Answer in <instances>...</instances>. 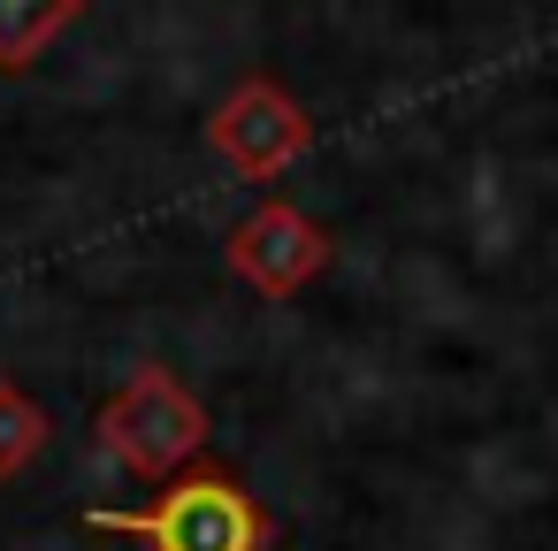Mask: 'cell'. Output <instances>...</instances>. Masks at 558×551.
Returning <instances> with one entry per match:
<instances>
[{
  "mask_svg": "<svg viewBox=\"0 0 558 551\" xmlns=\"http://www.w3.org/2000/svg\"><path fill=\"white\" fill-rule=\"evenodd\" d=\"M85 528L100 536H138L146 551H268L276 543V520L253 505V490L222 467H184L177 482H161L146 505L131 513H108L93 505Z\"/></svg>",
  "mask_w": 558,
  "mask_h": 551,
  "instance_id": "cell-1",
  "label": "cell"
},
{
  "mask_svg": "<svg viewBox=\"0 0 558 551\" xmlns=\"http://www.w3.org/2000/svg\"><path fill=\"white\" fill-rule=\"evenodd\" d=\"M100 452L123 467V475H138V482H177L192 459H199V444H207V406L184 391V375L177 368H131L123 375V391L100 406Z\"/></svg>",
  "mask_w": 558,
  "mask_h": 551,
  "instance_id": "cell-2",
  "label": "cell"
},
{
  "mask_svg": "<svg viewBox=\"0 0 558 551\" xmlns=\"http://www.w3.org/2000/svg\"><path fill=\"white\" fill-rule=\"evenodd\" d=\"M207 146L245 177V184H276L306 146H314V123L306 108L276 85V77H245L222 93V108L207 116Z\"/></svg>",
  "mask_w": 558,
  "mask_h": 551,
  "instance_id": "cell-3",
  "label": "cell"
},
{
  "mask_svg": "<svg viewBox=\"0 0 558 551\" xmlns=\"http://www.w3.org/2000/svg\"><path fill=\"white\" fill-rule=\"evenodd\" d=\"M230 268H238L253 291H268V299H299V291L329 268V230H322L306 207H291V200H260V207L230 230Z\"/></svg>",
  "mask_w": 558,
  "mask_h": 551,
  "instance_id": "cell-4",
  "label": "cell"
},
{
  "mask_svg": "<svg viewBox=\"0 0 558 551\" xmlns=\"http://www.w3.org/2000/svg\"><path fill=\"white\" fill-rule=\"evenodd\" d=\"M77 16V0H0V70H32Z\"/></svg>",
  "mask_w": 558,
  "mask_h": 551,
  "instance_id": "cell-5",
  "label": "cell"
},
{
  "mask_svg": "<svg viewBox=\"0 0 558 551\" xmlns=\"http://www.w3.org/2000/svg\"><path fill=\"white\" fill-rule=\"evenodd\" d=\"M47 436H54V429H47V406L0 375V482H16V475L47 452Z\"/></svg>",
  "mask_w": 558,
  "mask_h": 551,
  "instance_id": "cell-6",
  "label": "cell"
}]
</instances>
